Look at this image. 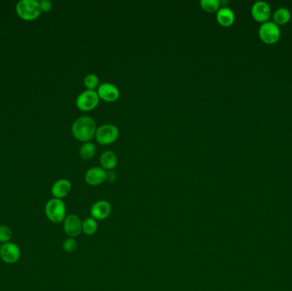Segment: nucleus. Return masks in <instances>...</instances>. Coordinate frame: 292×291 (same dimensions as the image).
Listing matches in <instances>:
<instances>
[{
    "label": "nucleus",
    "mask_w": 292,
    "mask_h": 291,
    "mask_svg": "<svg viewBox=\"0 0 292 291\" xmlns=\"http://www.w3.org/2000/svg\"><path fill=\"white\" fill-rule=\"evenodd\" d=\"M97 128V124L92 117L83 116L74 120L71 131L74 138L85 143L95 138Z\"/></svg>",
    "instance_id": "obj_1"
},
{
    "label": "nucleus",
    "mask_w": 292,
    "mask_h": 291,
    "mask_svg": "<svg viewBox=\"0 0 292 291\" xmlns=\"http://www.w3.org/2000/svg\"><path fill=\"white\" fill-rule=\"evenodd\" d=\"M45 214L51 222L54 224H59L64 222V219L67 216L66 205L63 200L53 197L46 202Z\"/></svg>",
    "instance_id": "obj_2"
},
{
    "label": "nucleus",
    "mask_w": 292,
    "mask_h": 291,
    "mask_svg": "<svg viewBox=\"0 0 292 291\" xmlns=\"http://www.w3.org/2000/svg\"><path fill=\"white\" fill-rule=\"evenodd\" d=\"M41 12L40 2L36 0H21L16 4L17 15L26 21H33Z\"/></svg>",
    "instance_id": "obj_3"
},
{
    "label": "nucleus",
    "mask_w": 292,
    "mask_h": 291,
    "mask_svg": "<svg viewBox=\"0 0 292 291\" xmlns=\"http://www.w3.org/2000/svg\"><path fill=\"white\" fill-rule=\"evenodd\" d=\"M120 130L118 127L110 123L98 126L96 131L95 138L102 145H109L118 139Z\"/></svg>",
    "instance_id": "obj_4"
},
{
    "label": "nucleus",
    "mask_w": 292,
    "mask_h": 291,
    "mask_svg": "<svg viewBox=\"0 0 292 291\" xmlns=\"http://www.w3.org/2000/svg\"><path fill=\"white\" fill-rule=\"evenodd\" d=\"M99 100L100 98L98 97L97 91L86 89L77 97V107L79 108L80 111H92L98 105Z\"/></svg>",
    "instance_id": "obj_5"
},
{
    "label": "nucleus",
    "mask_w": 292,
    "mask_h": 291,
    "mask_svg": "<svg viewBox=\"0 0 292 291\" xmlns=\"http://www.w3.org/2000/svg\"><path fill=\"white\" fill-rule=\"evenodd\" d=\"M259 36L268 45L277 43L280 38V28L274 22H264L259 28Z\"/></svg>",
    "instance_id": "obj_6"
},
{
    "label": "nucleus",
    "mask_w": 292,
    "mask_h": 291,
    "mask_svg": "<svg viewBox=\"0 0 292 291\" xmlns=\"http://www.w3.org/2000/svg\"><path fill=\"white\" fill-rule=\"evenodd\" d=\"M21 248L15 242H10L3 243L0 249V258L4 263L15 264L21 258Z\"/></svg>",
    "instance_id": "obj_7"
},
{
    "label": "nucleus",
    "mask_w": 292,
    "mask_h": 291,
    "mask_svg": "<svg viewBox=\"0 0 292 291\" xmlns=\"http://www.w3.org/2000/svg\"><path fill=\"white\" fill-rule=\"evenodd\" d=\"M64 231L69 237L75 238L82 233V221L79 216L74 214H71L64 219Z\"/></svg>",
    "instance_id": "obj_8"
},
{
    "label": "nucleus",
    "mask_w": 292,
    "mask_h": 291,
    "mask_svg": "<svg viewBox=\"0 0 292 291\" xmlns=\"http://www.w3.org/2000/svg\"><path fill=\"white\" fill-rule=\"evenodd\" d=\"M111 211L112 207L110 202L105 200H99L91 206L90 213L91 218H93L96 221H103L110 216Z\"/></svg>",
    "instance_id": "obj_9"
},
{
    "label": "nucleus",
    "mask_w": 292,
    "mask_h": 291,
    "mask_svg": "<svg viewBox=\"0 0 292 291\" xmlns=\"http://www.w3.org/2000/svg\"><path fill=\"white\" fill-rule=\"evenodd\" d=\"M98 97L106 102H115L120 97V91L118 87L110 82L100 84L97 90Z\"/></svg>",
    "instance_id": "obj_10"
},
{
    "label": "nucleus",
    "mask_w": 292,
    "mask_h": 291,
    "mask_svg": "<svg viewBox=\"0 0 292 291\" xmlns=\"http://www.w3.org/2000/svg\"><path fill=\"white\" fill-rule=\"evenodd\" d=\"M251 15L256 22L264 23L271 16V8L264 1H257L252 5Z\"/></svg>",
    "instance_id": "obj_11"
},
{
    "label": "nucleus",
    "mask_w": 292,
    "mask_h": 291,
    "mask_svg": "<svg viewBox=\"0 0 292 291\" xmlns=\"http://www.w3.org/2000/svg\"><path fill=\"white\" fill-rule=\"evenodd\" d=\"M106 179V171L101 167L89 169L85 175V181L91 186H97Z\"/></svg>",
    "instance_id": "obj_12"
},
{
    "label": "nucleus",
    "mask_w": 292,
    "mask_h": 291,
    "mask_svg": "<svg viewBox=\"0 0 292 291\" xmlns=\"http://www.w3.org/2000/svg\"><path fill=\"white\" fill-rule=\"evenodd\" d=\"M72 189V184L67 178H61L56 181L52 187V196L54 198L62 199L70 194Z\"/></svg>",
    "instance_id": "obj_13"
},
{
    "label": "nucleus",
    "mask_w": 292,
    "mask_h": 291,
    "mask_svg": "<svg viewBox=\"0 0 292 291\" xmlns=\"http://www.w3.org/2000/svg\"><path fill=\"white\" fill-rule=\"evenodd\" d=\"M101 168L104 169L105 171L114 170L117 166L118 158L116 154L112 150H105L100 156Z\"/></svg>",
    "instance_id": "obj_14"
},
{
    "label": "nucleus",
    "mask_w": 292,
    "mask_h": 291,
    "mask_svg": "<svg viewBox=\"0 0 292 291\" xmlns=\"http://www.w3.org/2000/svg\"><path fill=\"white\" fill-rule=\"evenodd\" d=\"M216 19L217 22L223 27H229L234 22L235 14L233 10L228 7H221L217 11Z\"/></svg>",
    "instance_id": "obj_15"
},
{
    "label": "nucleus",
    "mask_w": 292,
    "mask_h": 291,
    "mask_svg": "<svg viewBox=\"0 0 292 291\" xmlns=\"http://www.w3.org/2000/svg\"><path fill=\"white\" fill-rule=\"evenodd\" d=\"M292 15L288 9H286L285 7H281L275 10L274 13V23L277 25H284L289 22L291 20Z\"/></svg>",
    "instance_id": "obj_16"
},
{
    "label": "nucleus",
    "mask_w": 292,
    "mask_h": 291,
    "mask_svg": "<svg viewBox=\"0 0 292 291\" xmlns=\"http://www.w3.org/2000/svg\"><path fill=\"white\" fill-rule=\"evenodd\" d=\"M96 152H97L96 145L91 141L85 142L79 149L80 157L85 160H91V158H93L96 155Z\"/></svg>",
    "instance_id": "obj_17"
},
{
    "label": "nucleus",
    "mask_w": 292,
    "mask_h": 291,
    "mask_svg": "<svg viewBox=\"0 0 292 291\" xmlns=\"http://www.w3.org/2000/svg\"><path fill=\"white\" fill-rule=\"evenodd\" d=\"M98 229L97 221L93 218H86L82 221V233L86 236H92L97 233Z\"/></svg>",
    "instance_id": "obj_18"
},
{
    "label": "nucleus",
    "mask_w": 292,
    "mask_h": 291,
    "mask_svg": "<svg viewBox=\"0 0 292 291\" xmlns=\"http://www.w3.org/2000/svg\"><path fill=\"white\" fill-rule=\"evenodd\" d=\"M201 8L209 13L218 11L220 8V1L219 0H201L200 1Z\"/></svg>",
    "instance_id": "obj_19"
},
{
    "label": "nucleus",
    "mask_w": 292,
    "mask_h": 291,
    "mask_svg": "<svg viewBox=\"0 0 292 291\" xmlns=\"http://www.w3.org/2000/svg\"><path fill=\"white\" fill-rule=\"evenodd\" d=\"M84 85L87 90H95L99 86V79L95 74H89L84 78Z\"/></svg>",
    "instance_id": "obj_20"
},
{
    "label": "nucleus",
    "mask_w": 292,
    "mask_h": 291,
    "mask_svg": "<svg viewBox=\"0 0 292 291\" xmlns=\"http://www.w3.org/2000/svg\"><path fill=\"white\" fill-rule=\"evenodd\" d=\"M12 231L8 226L2 225L0 226V243L3 244L10 242L12 238Z\"/></svg>",
    "instance_id": "obj_21"
},
{
    "label": "nucleus",
    "mask_w": 292,
    "mask_h": 291,
    "mask_svg": "<svg viewBox=\"0 0 292 291\" xmlns=\"http://www.w3.org/2000/svg\"><path fill=\"white\" fill-rule=\"evenodd\" d=\"M63 248L65 252L67 253H73L75 251L77 248V242L75 238L73 237H68L64 243H63Z\"/></svg>",
    "instance_id": "obj_22"
},
{
    "label": "nucleus",
    "mask_w": 292,
    "mask_h": 291,
    "mask_svg": "<svg viewBox=\"0 0 292 291\" xmlns=\"http://www.w3.org/2000/svg\"><path fill=\"white\" fill-rule=\"evenodd\" d=\"M40 9L43 11H49L51 10L52 7V3L49 0H42L40 2Z\"/></svg>",
    "instance_id": "obj_23"
},
{
    "label": "nucleus",
    "mask_w": 292,
    "mask_h": 291,
    "mask_svg": "<svg viewBox=\"0 0 292 291\" xmlns=\"http://www.w3.org/2000/svg\"><path fill=\"white\" fill-rule=\"evenodd\" d=\"M117 178V175L114 170H109L106 171V179L105 180L108 182H115Z\"/></svg>",
    "instance_id": "obj_24"
},
{
    "label": "nucleus",
    "mask_w": 292,
    "mask_h": 291,
    "mask_svg": "<svg viewBox=\"0 0 292 291\" xmlns=\"http://www.w3.org/2000/svg\"><path fill=\"white\" fill-rule=\"evenodd\" d=\"M1 245H2V244H1V243H0V249H1Z\"/></svg>",
    "instance_id": "obj_25"
}]
</instances>
